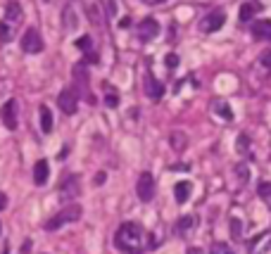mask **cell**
Wrapping results in <instances>:
<instances>
[{"instance_id":"6da1fadb","label":"cell","mask_w":271,"mask_h":254,"mask_svg":"<svg viewBox=\"0 0 271 254\" xmlns=\"http://www.w3.org/2000/svg\"><path fill=\"white\" fill-rule=\"evenodd\" d=\"M143 240H145V231H143V226L133 223V221L121 223L117 235H114V245L129 254H138L143 249Z\"/></svg>"},{"instance_id":"5b68a950","label":"cell","mask_w":271,"mask_h":254,"mask_svg":"<svg viewBox=\"0 0 271 254\" xmlns=\"http://www.w3.org/2000/svg\"><path fill=\"white\" fill-rule=\"evenodd\" d=\"M136 195H138L140 202H153V197H155V179H153V173H147V171L140 173L138 183H136Z\"/></svg>"},{"instance_id":"836d02e7","label":"cell","mask_w":271,"mask_h":254,"mask_svg":"<svg viewBox=\"0 0 271 254\" xmlns=\"http://www.w3.org/2000/svg\"><path fill=\"white\" fill-rule=\"evenodd\" d=\"M5 207H7V197L0 192V209H5Z\"/></svg>"},{"instance_id":"44dd1931","label":"cell","mask_w":271,"mask_h":254,"mask_svg":"<svg viewBox=\"0 0 271 254\" xmlns=\"http://www.w3.org/2000/svg\"><path fill=\"white\" fill-rule=\"evenodd\" d=\"M5 14H7V19H19V14H21L19 3L10 0V3H7V7H5Z\"/></svg>"},{"instance_id":"30bf717a","label":"cell","mask_w":271,"mask_h":254,"mask_svg":"<svg viewBox=\"0 0 271 254\" xmlns=\"http://www.w3.org/2000/svg\"><path fill=\"white\" fill-rule=\"evenodd\" d=\"M60 195L64 199H77L81 195V181H79V176H69V179L64 181L62 188H60Z\"/></svg>"},{"instance_id":"52a82bcc","label":"cell","mask_w":271,"mask_h":254,"mask_svg":"<svg viewBox=\"0 0 271 254\" xmlns=\"http://www.w3.org/2000/svg\"><path fill=\"white\" fill-rule=\"evenodd\" d=\"M136 36H138L140 41H155V38L160 36V24H157V19L145 17L143 21H138V27H136Z\"/></svg>"},{"instance_id":"4fadbf2b","label":"cell","mask_w":271,"mask_h":254,"mask_svg":"<svg viewBox=\"0 0 271 254\" xmlns=\"http://www.w3.org/2000/svg\"><path fill=\"white\" fill-rule=\"evenodd\" d=\"M252 34L259 41H271V19H259L252 24Z\"/></svg>"},{"instance_id":"8992f818","label":"cell","mask_w":271,"mask_h":254,"mask_svg":"<svg viewBox=\"0 0 271 254\" xmlns=\"http://www.w3.org/2000/svg\"><path fill=\"white\" fill-rule=\"evenodd\" d=\"M17 117H19V105L14 97H10L5 105H3V110H0V119H3V126L10 131L17 129Z\"/></svg>"},{"instance_id":"4316f807","label":"cell","mask_w":271,"mask_h":254,"mask_svg":"<svg viewBox=\"0 0 271 254\" xmlns=\"http://www.w3.org/2000/svg\"><path fill=\"white\" fill-rule=\"evenodd\" d=\"M0 41H12V29L7 27V24H0Z\"/></svg>"},{"instance_id":"4dcf8cb0","label":"cell","mask_w":271,"mask_h":254,"mask_svg":"<svg viewBox=\"0 0 271 254\" xmlns=\"http://www.w3.org/2000/svg\"><path fill=\"white\" fill-rule=\"evenodd\" d=\"M105 103H107V107H117L119 95H114V93H107V95H105Z\"/></svg>"},{"instance_id":"1f68e13d","label":"cell","mask_w":271,"mask_h":254,"mask_svg":"<svg viewBox=\"0 0 271 254\" xmlns=\"http://www.w3.org/2000/svg\"><path fill=\"white\" fill-rule=\"evenodd\" d=\"M105 179H107V176H105V171H100V173H95V179H93V181H95V186H103Z\"/></svg>"},{"instance_id":"ba28073f","label":"cell","mask_w":271,"mask_h":254,"mask_svg":"<svg viewBox=\"0 0 271 254\" xmlns=\"http://www.w3.org/2000/svg\"><path fill=\"white\" fill-rule=\"evenodd\" d=\"M224 21H226V14L224 12H209L202 17L200 21V31L202 34H212V31H219L224 27Z\"/></svg>"},{"instance_id":"277c9868","label":"cell","mask_w":271,"mask_h":254,"mask_svg":"<svg viewBox=\"0 0 271 254\" xmlns=\"http://www.w3.org/2000/svg\"><path fill=\"white\" fill-rule=\"evenodd\" d=\"M57 107L67 114V117H71V114H77L79 110V97H77V90L74 88H64L60 90V95H57Z\"/></svg>"},{"instance_id":"603a6c76","label":"cell","mask_w":271,"mask_h":254,"mask_svg":"<svg viewBox=\"0 0 271 254\" xmlns=\"http://www.w3.org/2000/svg\"><path fill=\"white\" fill-rule=\"evenodd\" d=\"M212 107H214V112H216V114H221L224 119H233V112H231L229 107H226V103H221V100H216Z\"/></svg>"},{"instance_id":"2e32d148","label":"cell","mask_w":271,"mask_h":254,"mask_svg":"<svg viewBox=\"0 0 271 254\" xmlns=\"http://www.w3.org/2000/svg\"><path fill=\"white\" fill-rule=\"evenodd\" d=\"M77 48L88 57L90 62H97V55L93 53V41H90V36H81V38H77Z\"/></svg>"},{"instance_id":"e0dca14e","label":"cell","mask_w":271,"mask_h":254,"mask_svg":"<svg viewBox=\"0 0 271 254\" xmlns=\"http://www.w3.org/2000/svg\"><path fill=\"white\" fill-rule=\"evenodd\" d=\"M74 81H77V86L81 90L88 88V69H86L84 62H79L77 67H74Z\"/></svg>"},{"instance_id":"d4e9b609","label":"cell","mask_w":271,"mask_h":254,"mask_svg":"<svg viewBox=\"0 0 271 254\" xmlns=\"http://www.w3.org/2000/svg\"><path fill=\"white\" fill-rule=\"evenodd\" d=\"M171 147H176V150H183V147H186V136H183V133H174V136H171Z\"/></svg>"},{"instance_id":"d6a6232c","label":"cell","mask_w":271,"mask_h":254,"mask_svg":"<svg viewBox=\"0 0 271 254\" xmlns=\"http://www.w3.org/2000/svg\"><path fill=\"white\" fill-rule=\"evenodd\" d=\"M145 5H162V3H167V0H143Z\"/></svg>"},{"instance_id":"d6986e66","label":"cell","mask_w":271,"mask_h":254,"mask_svg":"<svg viewBox=\"0 0 271 254\" xmlns=\"http://www.w3.org/2000/svg\"><path fill=\"white\" fill-rule=\"evenodd\" d=\"M229 231H231V240H240V235H243V223H240V219H231L229 223Z\"/></svg>"},{"instance_id":"e575fe53","label":"cell","mask_w":271,"mask_h":254,"mask_svg":"<svg viewBox=\"0 0 271 254\" xmlns=\"http://www.w3.org/2000/svg\"><path fill=\"white\" fill-rule=\"evenodd\" d=\"M186 254H202V249H200V247H188Z\"/></svg>"},{"instance_id":"3957f363","label":"cell","mask_w":271,"mask_h":254,"mask_svg":"<svg viewBox=\"0 0 271 254\" xmlns=\"http://www.w3.org/2000/svg\"><path fill=\"white\" fill-rule=\"evenodd\" d=\"M21 50H24L27 55H38L43 50V38L36 27H29L27 31H24V36H21Z\"/></svg>"},{"instance_id":"ffe728a7","label":"cell","mask_w":271,"mask_h":254,"mask_svg":"<svg viewBox=\"0 0 271 254\" xmlns=\"http://www.w3.org/2000/svg\"><path fill=\"white\" fill-rule=\"evenodd\" d=\"M255 10H257L255 3H243V7H240V21H250L255 17Z\"/></svg>"},{"instance_id":"484cf974","label":"cell","mask_w":271,"mask_h":254,"mask_svg":"<svg viewBox=\"0 0 271 254\" xmlns=\"http://www.w3.org/2000/svg\"><path fill=\"white\" fill-rule=\"evenodd\" d=\"M250 150V138L245 136V133H240V136H238V152H248Z\"/></svg>"},{"instance_id":"f546056e","label":"cell","mask_w":271,"mask_h":254,"mask_svg":"<svg viewBox=\"0 0 271 254\" xmlns=\"http://www.w3.org/2000/svg\"><path fill=\"white\" fill-rule=\"evenodd\" d=\"M259 62H262V67H264V69H269V71H271V50L262 53V57H259Z\"/></svg>"},{"instance_id":"9a60e30c","label":"cell","mask_w":271,"mask_h":254,"mask_svg":"<svg viewBox=\"0 0 271 254\" xmlns=\"http://www.w3.org/2000/svg\"><path fill=\"white\" fill-rule=\"evenodd\" d=\"M190 192H193V183H188V181H179V183L174 186V197H176V202H179V205L188 202Z\"/></svg>"},{"instance_id":"7a4b0ae2","label":"cell","mask_w":271,"mask_h":254,"mask_svg":"<svg viewBox=\"0 0 271 254\" xmlns=\"http://www.w3.org/2000/svg\"><path fill=\"white\" fill-rule=\"evenodd\" d=\"M81 214H84L81 205H67L45 223V231H57V228H62V226H69V223L81 219Z\"/></svg>"},{"instance_id":"f1b7e54d","label":"cell","mask_w":271,"mask_h":254,"mask_svg":"<svg viewBox=\"0 0 271 254\" xmlns=\"http://www.w3.org/2000/svg\"><path fill=\"white\" fill-rule=\"evenodd\" d=\"M164 62H167L169 69H176L179 67V55H176V53H169V55L164 57Z\"/></svg>"},{"instance_id":"5bb4252c","label":"cell","mask_w":271,"mask_h":254,"mask_svg":"<svg viewBox=\"0 0 271 254\" xmlns=\"http://www.w3.org/2000/svg\"><path fill=\"white\" fill-rule=\"evenodd\" d=\"M198 228V216H193V214H188V216H181V221L176 223V231H179L181 235H190Z\"/></svg>"},{"instance_id":"9c48e42d","label":"cell","mask_w":271,"mask_h":254,"mask_svg":"<svg viewBox=\"0 0 271 254\" xmlns=\"http://www.w3.org/2000/svg\"><path fill=\"white\" fill-rule=\"evenodd\" d=\"M248 254H271V231L259 233L255 240H250Z\"/></svg>"},{"instance_id":"ac0fdd59","label":"cell","mask_w":271,"mask_h":254,"mask_svg":"<svg viewBox=\"0 0 271 254\" xmlns=\"http://www.w3.org/2000/svg\"><path fill=\"white\" fill-rule=\"evenodd\" d=\"M38 117H41V131H43V133H50V131H53V112H50V107L41 105Z\"/></svg>"},{"instance_id":"cb8c5ba5","label":"cell","mask_w":271,"mask_h":254,"mask_svg":"<svg viewBox=\"0 0 271 254\" xmlns=\"http://www.w3.org/2000/svg\"><path fill=\"white\" fill-rule=\"evenodd\" d=\"M259 197L264 199L271 209V183H262V186H259Z\"/></svg>"},{"instance_id":"83f0119b","label":"cell","mask_w":271,"mask_h":254,"mask_svg":"<svg viewBox=\"0 0 271 254\" xmlns=\"http://www.w3.org/2000/svg\"><path fill=\"white\" fill-rule=\"evenodd\" d=\"M236 171H238V176H240V183H250V171H248V166L240 164Z\"/></svg>"},{"instance_id":"8fae6325","label":"cell","mask_w":271,"mask_h":254,"mask_svg":"<svg viewBox=\"0 0 271 254\" xmlns=\"http://www.w3.org/2000/svg\"><path fill=\"white\" fill-rule=\"evenodd\" d=\"M145 95L150 97V100H160V97L164 95V86H162L153 74H145Z\"/></svg>"},{"instance_id":"7c38bea8","label":"cell","mask_w":271,"mask_h":254,"mask_svg":"<svg viewBox=\"0 0 271 254\" xmlns=\"http://www.w3.org/2000/svg\"><path fill=\"white\" fill-rule=\"evenodd\" d=\"M50 179V164H48V159H38L34 166V181H36V186H45Z\"/></svg>"},{"instance_id":"7402d4cb","label":"cell","mask_w":271,"mask_h":254,"mask_svg":"<svg viewBox=\"0 0 271 254\" xmlns=\"http://www.w3.org/2000/svg\"><path fill=\"white\" fill-rule=\"evenodd\" d=\"M209 254H236V252H233L231 245H226V242H214V245L209 247Z\"/></svg>"}]
</instances>
